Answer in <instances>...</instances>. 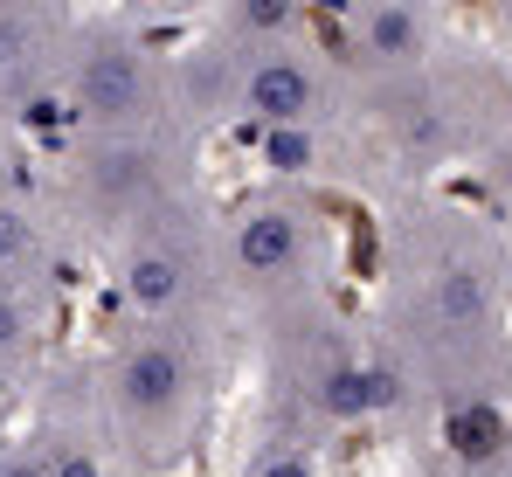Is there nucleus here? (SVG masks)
I'll return each instance as SVG.
<instances>
[{"mask_svg":"<svg viewBox=\"0 0 512 477\" xmlns=\"http://www.w3.org/2000/svg\"><path fill=\"white\" fill-rule=\"evenodd\" d=\"M97 408H104V436L118 443V457L132 471H167L187 450V429L201 415V367L194 346L173 325H139L111 346L104 374H97Z\"/></svg>","mask_w":512,"mask_h":477,"instance_id":"f257e3e1","label":"nucleus"},{"mask_svg":"<svg viewBox=\"0 0 512 477\" xmlns=\"http://www.w3.org/2000/svg\"><path fill=\"white\" fill-rule=\"evenodd\" d=\"M63 111L84 125V139L153 132V118L167 111V63L125 21H90L84 35H70Z\"/></svg>","mask_w":512,"mask_h":477,"instance_id":"f03ea898","label":"nucleus"},{"mask_svg":"<svg viewBox=\"0 0 512 477\" xmlns=\"http://www.w3.org/2000/svg\"><path fill=\"white\" fill-rule=\"evenodd\" d=\"M167 173H173V159H167L160 125L132 132V139H84V153H77V194L104 222L139 229L146 215L167 208Z\"/></svg>","mask_w":512,"mask_h":477,"instance_id":"7ed1b4c3","label":"nucleus"},{"mask_svg":"<svg viewBox=\"0 0 512 477\" xmlns=\"http://www.w3.org/2000/svg\"><path fill=\"white\" fill-rule=\"evenodd\" d=\"M201 256L167 229V208L146 215L139 229H125V256H118V298L125 312H139L146 325H167L187 298H194Z\"/></svg>","mask_w":512,"mask_h":477,"instance_id":"20e7f679","label":"nucleus"},{"mask_svg":"<svg viewBox=\"0 0 512 477\" xmlns=\"http://www.w3.org/2000/svg\"><path fill=\"white\" fill-rule=\"evenodd\" d=\"M222 256H229V277H243V284H291L312 263V222L284 201H256L229 222Z\"/></svg>","mask_w":512,"mask_h":477,"instance_id":"39448f33","label":"nucleus"},{"mask_svg":"<svg viewBox=\"0 0 512 477\" xmlns=\"http://www.w3.org/2000/svg\"><path fill=\"white\" fill-rule=\"evenodd\" d=\"M319 97H326V83L312 70V56H298V49H256L250 63H243V97H236V111L256 118L263 132H284V125H312L319 118Z\"/></svg>","mask_w":512,"mask_h":477,"instance_id":"423d86ee","label":"nucleus"},{"mask_svg":"<svg viewBox=\"0 0 512 477\" xmlns=\"http://www.w3.org/2000/svg\"><path fill=\"white\" fill-rule=\"evenodd\" d=\"M63 63H70V35H63L56 14H42V7H0V97L28 104L35 77L42 70L63 77Z\"/></svg>","mask_w":512,"mask_h":477,"instance_id":"0eeeda50","label":"nucleus"},{"mask_svg":"<svg viewBox=\"0 0 512 477\" xmlns=\"http://www.w3.org/2000/svg\"><path fill=\"white\" fill-rule=\"evenodd\" d=\"M443 450L464 464V471H492L512 450V422L492 395H457L443 408Z\"/></svg>","mask_w":512,"mask_h":477,"instance_id":"6e6552de","label":"nucleus"},{"mask_svg":"<svg viewBox=\"0 0 512 477\" xmlns=\"http://www.w3.org/2000/svg\"><path fill=\"white\" fill-rule=\"evenodd\" d=\"M353 42H360V56H367V63L409 70V63H423V49H429V14L402 7V0L360 7V14H353Z\"/></svg>","mask_w":512,"mask_h":477,"instance_id":"1a4fd4ad","label":"nucleus"},{"mask_svg":"<svg viewBox=\"0 0 512 477\" xmlns=\"http://www.w3.org/2000/svg\"><path fill=\"white\" fill-rule=\"evenodd\" d=\"M429 318L443 332H485L492 325V277L478 263H443L429 277Z\"/></svg>","mask_w":512,"mask_h":477,"instance_id":"9d476101","label":"nucleus"},{"mask_svg":"<svg viewBox=\"0 0 512 477\" xmlns=\"http://www.w3.org/2000/svg\"><path fill=\"white\" fill-rule=\"evenodd\" d=\"M42 256V215L28 201H7L0 208V284H14V270H28Z\"/></svg>","mask_w":512,"mask_h":477,"instance_id":"9b49d317","label":"nucleus"},{"mask_svg":"<svg viewBox=\"0 0 512 477\" xmlns=\"http://www.w3.org/2000/svg\"><path fill=\"white\" fill-rule=\"evenodd\" d=\"M35 353V305L21 298V284H0V374H14Z\"/></svg>","mask_w":512,"mask_h":477,"instance_id":"f8f14e48","label":"nucleus"},{"mask_svg":"<svg viewBox=\"0 0 512 477\" xmlns=\"http://www.w3.org/2000/svg\"><path fill=\"white\" fill-rule=\"evenodd\" d=\"M263 166H270L277 180H298V173H312V166H319V132H312V125L263 132Z\"/></svg>","mask_w":512,"mask_h":477,"instance_id":"ddd939ff","label":"nucleus"},{"mask_svg":"<svg viewBox=\"0 0 512 477\" xmlns=\"http://www.w3.org/2000/svg\"><path fill=\"white\" fill-rule=\"evenodd\" d=\"M250 477H319V464H312L305 450H270V457H263Z\"/></svg>","mask_w":512,"mask_h":477,"instance_id":"4468645a","label":"nucleus"},{"mask_svg":"<svg viewBox=\"0 0 512 477\" xmlns=\"http://www.w3.org/2000/svg\"><path fill=\"white\" fill-rule=\"evenodd\" d=\"M7 477H49V443L28 450V457H7Z\"/></svg>","mask_w":512,"mask_h":477,"instance_id":"2eb2a0df","label":"nucleus"},{"mask_svg":"<svg viewBox=\"0 0 512 477\" xmlns=\"http://www.w3.org/2000/svg\"><path fill=\"white\" fill-rule=\"evenodd\" d=\"M7 201H21V194H14V153H7V139H0V208H7Z\"/></svg>","mask_w":512,"mask_h":477,"instance_id":"dca6fc26","label":"nucleus"},{"mask_svg":"<svg viewBox=\"0 0 512 477\" xmlns=\"http://www.w3.org/2000/svg\"><path fill=\"white\" fill-rule=\"evenodd\" d=\"M0 408H7V374H0Z\"/></svg>","mask_w":512,"mask_h":477,"instance_id":"f3484780","label":"nucleus"},{"mask_svg":"<svg viewBox=\"0 0 512 477\" xmlns=\"http://www.w3.org/2000/svg\"><path fill=\"white\" fill-rule=\"evenodd\" d=\"M0 477H7V457H0Z\"/></svg>","mask_w":512,"mask_h":477,"instance_id":"a211bd4d","label":"nucleus"}]
</instances>
